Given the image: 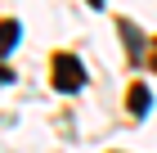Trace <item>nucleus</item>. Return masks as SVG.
Listing matches in <instances>:
<instances>
[{"mask_svg":"<svg viewBox=\"0 0 157 153\" xmlns=\"http://www.w3.org/2000/svg\"><path fill=\"white\" fill-rule=\"evenodd\" d=\"M81 86H85V68H81V59L59 54V59H54V90L72 95V90H81Z\"/></svg>","mask_w":157,"mask_h":153,"instance_id":"obj_1","label":"nucleus"},{"mask_svg":"<svg viewBox=\"0 0 157 153\" xmlns=\"http://www.w3.org/2000/svg\"><path fill=\"white\" fill-rule=\"evenodd\" d=\"M13 45H18V23H13V18H5V23H0V59H5V54H13Z\"/></svg>","mask_w":157,"mask_h":153,"instance_id":"obj_2","label":"nucleus"},{"mask_svg":"<svg viewBox=\"0 0 157 153\" xmlns=\"http://www.w3.org/2000/svg\"><path fill=\"white\" fill-rule=\"evenodd\" d=\"M130 113H135V117L148 113V86H135V90H130Z\"/></svg>","mask_w":157,"mask_h":153,"instance_id":"obj_3","label":"nucleus"},{"mask_svg":"<svg viewBox=\"0 0 157 153\" xmlns=\"http://www.w3.org/2000/svg\"><path fill=\"white\" fill-rule=\"evenodd\" d=\"M5 81H13V72H9V68H0V86H5Z\"/></svg>","mask_w":157,"mask_h":153,"instance_id":"obj_4","label":"nucleus"},{"mask_svg":"<svg viewBox=\"0 0 157 153\" xmlns=\"http://www.w3.org/2000/svg\"><path fill=\"white\" fill-rule=\"evenodd\" d=\"M90 5H103V0H90Z\"/></svg>","mask_w":157,"mask_h":153,"instance_id":"obj_5","label":"nucleus"}]
</instances>
